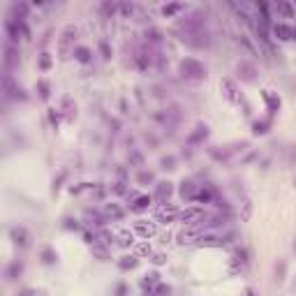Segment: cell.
Masks as SVG:
<instances>
[{
    "instance_id": "d590c367",
    "label": "cell",
    "mask_w": 296,
    "mask_h": 296,
    "mask_svg": "<svg viewBox=\"0 0 296 296\" xmlns=\"http://www.w3.org/2000/svg\"><path fill=\"white\" fill-rule=\"evenodd\" d=\"M278 12H280L282 16H285V19H294V7H291V3H287V0H278Z\"/></svg>"
},
{
    "instance_id": "5bb4252c",
    "label": "cell",
    "mask_w": 296,
    "mask_h": 296,
    "mask_svg": "<svg viewBox=\"0 0 296 296\" xmlns=\"http://www.w3.org/2000/svg\"><path fill=\"white\" fill-rule=\"evenodd\" d=\"M24 271H26V264L21 262V259H12V262L5 266V280L16 282L21 276H24Z\"/></svg>"
},
{
    "instance_id": "c3c4849f",
    "label": "cell",
    "mask_w": 296,
    "mask_h": 296,
    "mask_svg": "<svg viewBox=\"0 0 296 296\" xmlns=\"http://www.w3.org/2000/svg\"><path fill=\"white\" fill-rule=\"evenodd\" d=\"M169 294H171V287L165 285V282H160V285L155 287V291H153L151 296H169Z\"/></svg>"
},
{
    "instance_id": "ac0fdd59",
    "label": "cell",
    "mask_w": 296,
    "mask_h": 296,
    "mask_svg": "<svg viewBox=\"0 0 296 296\" xmlns=\"http://www.w3.org/2000/svg\"><path fill=\"white\" fill-rule=\"evenodd\" d=\"M3 28H5V35H7V39H10V44H14V47L19 44V39H24V37H21L19 26H16V21H14V19H10V16L5 19Z\"/></svg>"
},
{
    "instance_id": "603a6c76",
    "label": "cell",
    "mask_w": 296,
    "mask_h": 296,
    "mask_svg": "<svg viewBox=\"0 0 296 296\" xmlns=\"http://www.w3.org/2000/svg\"><path fill=\"white\" fill-rule=\"evenodd\" d=\"M271 33L276 35L280 42H289V39H291V26L289 24H282V21H280V24H273L271 26Z\"/></svg>"
},
{
    "instance_id": "91938a15",
    "label": "cell",
    "mask_w": 296,
    "mask_h": 296,
    "mask_svg": "<svg viewBox=\"0 0 296 296\" xmlns=\"http://www.w3.org/2000/svg\"><path fill=\"white\" fill-rule=\"evenodd\" d=\"M291 39H294V42H296V26H294V28H291Z\"/></svg>"
},
{
    "instance_id": "7c38bea8",
    "label": "cell",
    "mask_w": 296,
    "mask_h": 296,
    "mask_svg": "<svg viewBox=\"0 0 296 296\" xmlns=\"http://www.w3.org/2000/svg\"><path fill=\"white\" fill-rule=\"evenodd\" d=\"M132 232H134L136 236H141L144 241H148V238H153L157 234V224L148 222V220H136L134 227H132Z\"/></svg>"
},
{
    "instance_id": "277c9868",
    "label": "cell",
    "mask_w": 296,
    "mask_h": 296,
    "mask_svg": "<svg viewBox=\"0 0 296 296\" xmlns=\"http://www.w3.org/2000/svg\"><path fill=\"white\" fill-rule=\"evenodd\" d=\"M220 93H222V97L227 100V102H232V104H241L243 102V95H241V90H238V83L234 81V79H229V77L220 79Z\"/></svg>"
},
{
    "instance_id": "5b68a950",
    "label": "cell",
    "mask_w": 296,
    "mask_h": 296,
    "mask_svg": "<svg viewBox=\"0 0 296 296\" xmlns=\"http://www.w3.org/2000/svg\"><path fill=\"white\" fill-rule=\"evenodd\" d=\"M248 262H250V253L245 248H236L232 253V257H229V276H236V273H241L243 268L248 266Z\"/></svg>"
},
{
    "instance_id": "ffe728a7",
    "label": "cell",
    "mask_w": 296,
    "mask_h": 296,
    "mask_svg": "<svg viewBox=\"0 0 296 296\" xmlns=\"http://www.w3.org/2000/svg\"><path fill=\"white\" fill-rule=\"evenodd\" d=\"M151 204H153L151 194H139L136 199L130 201V211H132V213H144V211L151 209Z\"/></svg>"
},
{
    "instance_id": "83f0119b",
    "label": "cell",
    "mask_w": 296,
    "mask_h": 296,
    "mask_svg": "<svg viewBox=\"0 0 296 296\" xmlns=\"http://www.w3.org/2000/svg\"><path fill=\"white\" fill-rule=\"evenodd\" d=\"M136 266H139V257H136V255H123V257L118 259V268H121V271H134Z\"/></svg>"
},
{
    "instance_id": "ab89813d",
    "label": "cell",
    "mask_w": 296,
    "mask_h": 296,
    "mask_svg": "<svg viewBox=\"0 0 296 296\" xmlns=\"http://www.w3.org/2000/svg\"><path fill=\"white\" fill-rule=\"evenodd\" d=\"M39 70H42V72H47V70H51V65H54V58H51V54H49V51H42V54H39Z\"/></svg>"
},
{
    "instance_id": "f6af8a7d",
    "label": "cell",
    "mask_w": 296,
    "mask_h": 296,
    "mask_svg": "<svg viewBox=\"0 0 296 296\" xmlns=\"http://www.w3.org/2000/svg\"><path fill=\"white\" fill-rule=\"evenodd\" d=\"M97 49H100V54H102L104 60H111V47H109L107 39H100V42H97Z\"/></svg>"
},
{
    "instance_id": "52a82bcc",
    "label": "cell",
    "mask_w": 296,
    "mask_h": 296,
    "mask_svg": "<svg viewBox=\"0 0 296 296\" xmlns=\"http://www.w3.org/2000/svg\"><path fill=\"white\" fill-rule=\"evenodd\" d=\"M257 67H255V63H250V60H238L236 63V77L241 79L243 83H255L257 81Z\"/></svg>"
},
{
    "instance_id": "6f0895ef",
    "label": "cell",
    "mask_w": 296,
    "mask_h": 296,
    "mask_svg": "<svg viewBox=\"0 0 296 296\" xmlns=\"http://www.w3.org/2000/svg\"><path fill=\"white\" fill-rule=\"evenodd\" d=\"M65 227H67V229H74V232H77V229H79V222H77V220H72V218H67V220H65Z\"/></svg>"
},
{
    "instance_id": "cb8c5ba5",
    "label": "cell",
    "mask_w": 296,
    "mask_h": 296,
    "mask_svg": "<svg viewBox=\"0 0 296 296\" xmlns=\"http://www.w3.org/2000/svg\"><path fill=\"white\" fill-rule=\"evenodd\" d=\"M10 19H16V21H26L28 19V12H30V7L26 5V3H12V7H10Z\"/></svg>"
},
{
    "instance_id": "6125c7cd",
    "label": "cell",
    "mask_w": 296,
    "mask_h": 296,
    "mask_svg": "<svg viewBox=\"0 0 296 296\" xmlns=\"http://www.w3.org/2000/svg\"><path fill=\"white\" fill-rule=\"evenodd\" d=\"M294 289H296V285H294Z\"/></svg>"
},
{
    "instance_id": "816d5d0a",
    "label": "cell",
    "mask_w": 296,
    "mask_h": 296,
    "mask_svg": "<svg viewBox=\"0 0 296 296\" xmlns=\"http://www.w3.org/2000/svg\"><path fill=\"white\" fill-rule=\"evenodd\" d=\"M285 268H287V264L280 259V262L276 264V280H278V282H282V280H285Z\"/></svg>"
},
{
    "instance_id": "e575fe53",
    "label": "cell",
    "mask_w": 296,
    "mask_h": 296,
    "mask_svg": "<svg viewBox=\"0 0 296 296\" xmlns=\"http://www.w3.org/2000/svg\"><path fill=\"white\" fill-rule=\"evenodd\" d=\"M95 234H97V243H100V245H104V248H109V245L116 241V236H113V234H109L107 229H97Z\"/></svg>"
},
{
    "instance_id": "484cf974",
    "label": "cell",
    "mask_w": 296,
    "mask_h": 296,
    "mask_svg": "<svg viewBox=\"0 0 296 296\" xmlns=\"http://www.w3.org/2000/svg\"><path fill=\"white\" fill-rule=\"evenodd\" d=\"M271 125H273V118H259V121H255V123H253V134H255V136H264V134H268Z\"/></svg>"
},
{
    "instance_id": "4fadbf2b",
    "label": "cell",
    "mask_w": 296,
    "mask_h": 296,
    "mask_svg": "<svg viewBox=\"0 0 296 296\" xmlns=\"http://www.w3.org/2000/svg\"><path fill=\"white\" fill-rule=\"evenodd\" d=\"M160 282H162V280H160V273H157V271H148V273H146V276L139 280V287L144 289L146 296H151Z\"/></svg>"
},
{
    "instance_id": "bcb514c9",
    "label": "cell",
    "mask_w": 296,
    "mask_h": 296,
    "mask_svg": "<svg viewBox=\"0 0 296 296\" xmlns=\"http://www.w3.org/2000/svg\"><path fill=\"white\" fill-rule=\"evenodd\" d=\"M160 169L174 171V169H176V157H174V155H165V157L160 160Z\"/></svg>"
},
{
    "instance_id": "f5cc1de1",
    "label": "cell",
    "mask_w": 296,
    "mask_h": 296,
    "mask_svg": "<svg viewBox=\"0 0 296 296\" xmlns=\"http://www.w3.org/2000/svg\"><path fill=\"white\" fill-rule=\"evenodd\" d=\"M136 257H144V255H153L151 250V243H141V245H136Z\"/></svg>"
},
{
    "instance_id": "f1b7e54d",
    "label": "cell",
    "mask_w": 296,
    "mask_h": 296,
    "mask_svg": "<svg viewBox=\"0 0 296 296\" xmlns=\"http://www.w3.org/2000/svg\"><path fill=\"white\" fill-rule=\"evenodd\" d=\"M134 236H136L134 232H130V229H123V232L116 236V243L121 245V248L127 250V248H132V245H134Z\"/></svg>"
},
{
    "instance_id": "8fae6325",
    "label": "cell",
    "mask_w": 296,
    "mask_h": 296,
    "mask_svg": "<svg viewBox=\"0 0 296 296\" xmlns=\"http://www.w3.org/2000/svg\"><path fill=\"white\" fill-rule=\"evenodd\" d=\"M262 100L266 102L268 118H273V116H276V113L282 109V100H280V95H278V93H273V90H268V88H264V90H262Z\"/></svg>"
},
{
    "instance_id": "94428289",
    "label": "cell",
    "mask_w": 296,
    "mask_h": 296,
    "mask_svg": "<svg viewBox=\"0 0 296 296\" xmlns=\"http://www.w3.org/2000/svg\"><path fill=\"white\" fill-rule=\"evenodd\" d=\"M294 253H296V241H294Z\"/></svg>"
},
{
    "instance_id": "2e32d148",
    "label": "cell",
    "mask_w": 296,
    "mask_h": 296,
    "mask_svg": "<svg viewBox=\"0 0 296 296\" xmlns=\"http://www.w3.org/2000/svg\"><path fill=\"white\" fill-rule=\"evenodd\" d=\"M215 199H218V190L213 185H199V190L194 194V201H199V204H211Z\"/></svg>"
},
{
    "instance_id": "d6986e66",
    "label": "cell",
    "mask_w": 296,
    "mask_h": 296,
    "mask_svg": "<svg viewBox=\"0 0 296 296\" xmlns=\"http://www.w3.org/2000/svg\"><path fill=\"white\" fill-rule=\"evenodd\" d=\"M197 185H194V180L190 178H183L180 180V188H178V194H180V199L183 201H194V194H197Z\"/></svg>"
},
{
    "instance_id": "7402d4cb",
    "label": "cell",
    "mask_w": 296,
    "mask_h": 296,
    "mask_svg": "<svg viewBox=\"0 0 296 296\" xmlns=\"http://www.w3.org/2000/svg\"><path fill=\"white\" fill-rule=\"evenodd\" d=\"M100 213H102L104 218H107V222H111V220H121L123 215H125V211H123L118 204L109 201V204H104V206H102V211H100Z\"/></svg>"
},
{
    "instance_id": "e0dca14e",
    "label": "cell",
    "mask_w": 296,
    "mask_h": 296,
    "mask_svg": "<svg viewBox=\"0 0 296 296\" xmlns=\"http://www.w3.org/2000/svg\"><path fill=\"white\" fill-rule=\"evenodd\" d=\"M171 194H174V183H171V180H160V183L155 185V199L160 201V204H167V201L171 199Z\"/></svg>"
},
{
    "instance_id": "7dc6e473",
    "label": "cell",
    "mask_w": 296,
    "mask_h": 296,
    "mask_svg": "<svg viewBox=\"0 0 296 296\" xmlns=\"http://www.w3.org/2000/svg\"><path fill=\"white\" fill-rule=\"evenodd\" d=\"M113 296H130V287L127 282H116V289H113Z\"/></svg>"
},
{
    "instance_id": "74e56055",
    "label": "cell",
    "mask_w": 296,
    "mask_h": 296,
    "mask_svg": "<svg viewBox=\"0 0 296 296\" xmlns=\"http://www.w3.org/2000/svg\"><path fill=\"white\" fill-rule=\"evenodd\" d=\"M63 111H60V109H49V123H51V127H54V130H58L60 127V123H63Z\"/></svg>"
},
{
    "instance_id": "30bf717a",
    "label": "cell",
    "mask_w": 296,
    "mask_h": 296,
    "mask_svg": "<svg viewBox=\"0 0 296 296\" xmlns=\"http://www.w3.org/2000/svg\"><path fill=\"white\" fill-rule=\"evenodd\" d=\"M21 63V56H19V49L14 47V44L7 42L5 47H3V65H5L7 72H12L14 67H19Z\"/></svg>"
},
{
    "instance_id": "7bdbcfd3",
    "label": "cell",
    "mask_w": 296,
    "mask_h": 296,
    "mask_svg": "<svg viewBox=\"0 0 296 296\" xmlns=\"http://www.w3.org/2000/svg\"><path fill=\"white\" fill-rule=\"evenodd\" d=\"M16 296H47V291L37 289V287H24V289L16 291Z\"/></svg>"
},
{
    "instance_id": "8992f818",
    "label": "cell",
    "mask_w": 296,
    "mask_h": 296,
    "mask_svg": "<svg viewBox=\"0 0 296 296\" xmlns=\"http://www.w3.org/2000/svg\"><path fill=\"white\" fill-rule=\"evenodd\" d=\"M234 241V234H224V236H215V234H204V236L197 241V245L199 248H224L227 243Z\"/></svg>"
},
{
    "instance_id": "836d02e7",
    "label": "cell",
    "mask_w": 296,
    "mask_h": 296,
    "mask_svg": "<svg viewBox=\"0 0 296 296\" xmlns=\"http://www.w3.org/2000/svg\"><path fill=\"white\" fill-rule=\"evenodd\" d=\"M176 213H178V209L176 206H165V209H160V213H157V222H171V220L176 218Z\"/></svg>"
},
{
    "instance_id": "681fc988",
    "label": "cell",
    "mask_w": 296,
    "mask_h": 296,
    "mask_svg": "<svg viewBox=\"0 0 296 296\" xmlns=\"http://www.w3.org/2000/svg\"><path fill=\"white\" fill-rule=\"evenodd\" d=\"M134 10H136V7L132 5V3H121V14L125 16V19H130V16L134 14Z\"/></svg>"
},
{
    "instance_id": "44dd1931",
    "label": "cell",
    "mask_w": 296,
    "mask_h": 296,
    "mask_svg": "<svg viewBox=\"0 0 296 296\" xmlns=\"http://www.w3.org/2000/svg\"><path fill=\"white\" fill-rule=\"evenodd\" d=\"M209 139V125L206 123H199V125L194 127V132L188 136V144L190 146H197V144H204Z\"/></svg>"
},
{
    "instance_id": "9a60e30c",
    "label": "cell",
    "mask_w": 296,
    "mask_h": 296,
    "mask_svg": "<svg viewBox=\"0 0 296 296\" xmlns=\"http://www.w3.org/2000/svg\"><path fill=\"white\" fill-rule=\"evenodd\" d=\"M19 83L14 81V77H12V72H3V97L5 100H14V95H16V90H19Z\"/></svg>"
},
{
    "instance_id": "9f6ffc18",
    "label": "cell",
    "mask_w": 296,
    "mask_h": 296,
    "mask_svg": "<svg viewBox=\"0 0 296 296\" xmlns=\"http://www.w3.org/2000/svg\"><path fill=\"white\" fill-rule=\"evenodd\" d=\"M130 160H132V162H134V165H136V167H144V157H141V155H139V153H132V155H130Z\"/></svg>"
},
{
    "instance_id": "ba28073f",
    "label": "cell",
    "mask_w": 296,
    "mask_h": 296,
    "mask_svg": "<svg viewBox=\"0 0 296 296\" xmlns=\"http://www.w3.org/2000/svg\"><path fill=\"white\" fill-rule=\"evenodd\" d=\"M204 218H206L204 206H190V209H185V211H180V213H178V220L185 224V227L201 222Z\"/></svg>"
},
{
    "instance_id": "db71d44e",
    "label": "cell",
    "mask_w": 296,
    "mask_h": 296,
    "mask_svg": "<svg viewBox=\"0 0 296 296\" xmlns=\"http://www.w3.org/2000/svg\"><path fill=\"white\" fill-rule=\"evenodd\" d=\"M151 262L155 264V266H162V264H167V255H162V253L151 255Z\"/></svg>"
},
{
    "instance_id": "680465c9",
    "label": "cell",
    "mask_w": 296,
    "mask_h": 296,
    "mask_svg": "<svg viewBox=\"0 0 296 296\" xmlns=\"http://www.w3.org/2000/svg\"><path fill=\"white\" fill-rule=\"evenodd\" d=\"M241 296H257V291H255L253 287H245V289L241 291Z\"/></svg>"
},
{
    "instance_id": "7a4b0ae2",
    "label": "cell",
    "mask_w": 296,
    "mask_h": 296,
    "mask_svg": "<svg viewBox=\"0 0 296 296\" xmlns=\"http://www.w3.org/2000/svg\"><path fill=\"white\" fill-rule=\"evenodd\" d=\"M77 35H79V30L74 28V26H67V28L60 33V37H58V58L60 60H67V58H72L74 56V49H77Z\"/></svg>"
},
{
    "instance_id": "11a10c76",
    "label": "cell",
    "mask_w": 296,
    "mask_h": 296,
    "mask_svg": "<svg viewBox=\"0 0 296 296\" xmlns=\"http://www.w3.org/2000/svg\"><path fill=\"white\" fill-rule=\"evenodd\" d=\"M241 44H243V47H245V49H248L250 54H257V51H255V47L248 42V37H245V35H241Z\"/></svg>"
},
{
    "instance_id": "4316f807",
    "label": "cell",
    "mask_w": 296,
    "mask_h": 296,
    "mask_svg": "<svg viewBox=\"0 0 296 296\" xmlns=\"http://www.w3.org/2000/svg\"><path fill=\"white\" fill-rule=\"evenodd\" d=\"M60 111H63V116H65V121L67 123H72L74 118H77V104L70 100L67 95L63 97V107H60Z\"/></svg>"
},
{
    "instance_id": "4dcf8cb0",
    "label": "cell",
    "mask_w": 296,
    "mask_h": 296,
    "mask_svg": "<svg viewBox=\"0 0 296 296\" xmlns=\"http://www.w3.org/2000/svg\"><path fill=\"white\" fill-rule=\"evenodd\" d=\"M134 63H136V67H139L141 72H146V70L151 67V63H153V56L146 54V51H136V54H134Z\"/></svg>"
},
{
    "instance_id": "6da1fadb",
    "label": "cell",
    "mask_w": 296,
    "mask_h": 296,
    "mask_svg": "<svg viewBox=\"0 0 296 296\" xmlns=\"http://www.w3.org/2000/svg\"><path fill=\"white\" fill-rule=\"evenodd\" d=\"M178 74L185 79V81H204L206 65L197 58H183L178 63Z\"/></svg>"
},
{
    "instance_id": "f546056e",
    "label": "cell",
    "mask_w": 296,
    "mask_h": 296,
    "mask_svg": "<svg viewBox=\"0 0 296 296\" xmlns=\"http://www.w3.org/2000/svg\"><path fill=\"white\" fill-rule=\"evenodd\" d=\"M185 10V5L183 3H167V5H162V16H165V19H174L176 14H178V12H183Z\"/></svg>"
},
{
    "instance_id": "f907efd6",
    "label": "cell",
    "mask_w": 296,
    "mask_h": 296,
    "mask_svg": "<svg viewBox=\"0 0 296 296\" xmlns=\"http://www.w3.org/2000/svg\"><path fill=\"white\" fill-rule=\"evenodd\" d=\"M14 21H16V19H14ZM16 26H19L21 37H24V39H30V37H33V33H30V28H28V24H26V21H16Z\"/></svg>"
},
{
    "instance_id": "1f68e13d",
    "label": "cell",
    "mask_w": 296,
    "mask_h": 296,
    "mask_svg": "<svg viewBox=\"0 0 296 296\" xmlns=\"http://www.w3.org/2000/svg\"><path fill=\"white\" fill-rule=\"evenodd\" d=\"M74 60L81 63V65H88L93 60V51L88 47H77L74 49Z\"/></svg>"
},
{
    "instance_id": "f35d334b",
    "label": "cell",
    "mask_w": 296,
    "mask_h": 296,
    "mask_svg": "<svg viewBox=\"0 0 296 296\" xmlns=\"http://www.w3.org/2000/svg\"><path fill=\"white\" fill-rule=\"evenodd\" d=\"M250 218H253V201L245 197V199L241 201V220L243 222H248Z\"/></svg>"
},
{
    "instance_id": "3957f363",
    "label": "cell",
    "mask_w": 296,
    "mask_h": 296,
    "mask_svg": "<svg viewBox=\"0 0 296 296\" xmlns=\"http://www.w3.org/2000/svg\"><path fill=\"white\" fill-rule=\"evenodd\" d=\"M10 241L14 243L16 248L28 250L30 245H33V234H30L24 224H14V227H10Z\"/></svg>"
},
{
    "instance_id": "d4e9b609",
    "label": "cell",
    "mask_w": 296,
    "mask_h": 296,
    "mask_svg": "<svg viewBox=\"0 0 296 296\" xmlns=\"http://www.w3.org/2000/svg\"><path fill=\"white\" fill-rule=\"evenodd\" d=\"M39 262H42L44 266H56V264H58V253L47 245V248H42V253H39Z\"/></svg>"
},
{
    "instance_id": "d6a6232c",
    "label": "cell",
    "mask_w": 296,
    "mask_h": 296,
    "mask_svg": "<svg viewBox=\"0 0 296 296\" xmlns=\"http://www.w3.org/2000/svg\"><path fill=\"white\" fill-rule=\"evenodd\" d=\"M90 253L93 257H97L100 262H109L111 259V253H109V248H104V245H100V243H95V245H90Z\"/></svg>"
},
{
    "instance_id": "9c48e42d",
    "label": "cell",
    "mask_w": 296,
    "mask_h": 296,
    "mask_svg": "<svg viewBox=\"0 0 296 296\" xmlns=\"http://www.w3.org/2000/svg\"><path fill=\"white\" fill-rule=\"evenodd\" d=\"M206 234V227L201 222H197V224H190L188 229H183V232L178 234V243L180 245H185V243H197L201 236Z\"/></svg>"
},
{
    "instance_id": "b9f144b4",
    "label": "cell",
    "mask_w": 296,
    "mask_h": 296,
    "mask_svg": "<svg viewBox=\"0 0 296 296\" xmlns=\"http://www.w3.org/2000/svg\"><path fill=\"white\" fill-rule=\"evenodd\" d=\"M118 10H121V5H118V3H109V0H107V3H102V14L107 16V19H111Z\"/></svg>"
},
{
    "instance_id": "60d3db41",
    "label": "cell",
    "mask_w": 296,
    "mask_h": 296,
    "mask_svg": "<svg viewBox=\"0 0 296 296\" xmlns=\"http://www.w3.org/2000/svg\"><path fill=\"white\" fill-rule=\"evenodd\" d=\"M144 35H146V42L148 44H160L162 42V33L157 28H148Z\"/></svg>"
},
{
    "instance_id": "ee69618b",
    "label": "cell",
    "mask_w": 296,
    "mask_h": 296,
    "mask_svg": "<svg viewBox=\"0 0 296 296\" xmlns=\"http://www.w3.org/2000/svg\"><path fill=\"white\" fill-rule=\"evenodd\" d=\"M136 180H139L141 185H148V183H153V180H155V174H153V171L141 169L139 174H136Z\"/></svg>"
},
{
    "instance_id": "8d00e7d4",
    "label": "cell",
    "mask_w": 296,
    "mask_h": 296,
    "mask_svg": "<svg viewBox=\"0 0 296 296\" xmlns=\"http://www.w3.org/2000/svg\"><path fill=\"white\" fill-rule=\"evenodd\" d=\"M37 93H39V100L49 102V97H51V86H49L47 79H39L37 81Z\"/></svg>"
}]
</instances>
